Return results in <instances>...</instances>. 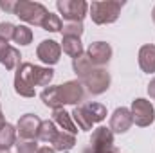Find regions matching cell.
<instances>
[{
    "instance_id": "cell-10",
    "label": "cell",
    "mask_w": 155,
    "mask_h": 153,
    "mask_svg": "<svg viewBox=\"0 0 155 153\" xmlns=\"http://www.w3.org/2000/svg\"><path fill=\"white\" fill-rule=\"evenodd\" d=\"M88 60L94 67H103L112 58V47L105 41H96L88 47Z\"/></svg>"
},
{
    "instance_id": "cell-9",
    "label": "cell",
    "mask_w": 155,
    "mask_h": 153,
    "mask_svg": "<svg viewBox=\"0 0 155 153\" xmlns=\"http://www.w3.org/2000/svg\"><path fill=\"white\" fill-rule=\"evenodd\" d=\"M40 124H41V121H40L38 115L25 114V115H22V117L18 119L16 133H18V135H20V139H24V141H33V139L36 141Z\"/></svg>"
},
{
    "instance_id": "cell-36",
    "label": "cell",
    "mask_w": 155,
    "mask_h": 153,
    "mask_svg": "<svg viewBox=\"0 0 155 153\" xmlns=\"http://www.w3.org/2000/svg\"><path fill=\"white\" fill-rule=\"evenodd\" d=\"M152 16H153V22H155V7H153V13H152Z\"/></svg>"
},
{
    "instance_id": "cell-26",
    "label": "cell",
    "mask_w": 155,
    "mask_h": 153,
    "mask_svg": "<svg viewBox=\"0 0 155 153\" xmlns=\"http://www.w3.org/2000/svg\"><path fill=\"white\" fill-rule=\"evenodd\" d=\"M61 34L63 36H74V38H79L83 34V24L81 22H69L61 27Z\"/></svg>"
},
{
    "instance_id": "cell-25",
    "label": "cell",
    "mask_w": 155,
    "mask_h": 153,
    "mask_svg": "<svg viewBox=\"0 0 155 153\" xmlns=\"http://www.w3.org/2000/svg\"><path fill=\"white\" fill-rule=\"evenodd\" d=\"M41 27L45 29V31H51V33H58V31H61V20H60V16L58 15H52V13H49L47 16H45V20H43V24H41Z\"/></svg>"
},
{
    "instance_id": "cell-30",
    "label": "cell",
    "mask_w": 155,
    "mask_h": 153,
    "mask_svg": "<svg viewBox=\"0 0 155 153\" xmlns=\"http://www.w3.org/2000/svg\"><path fill=\"white\" fill-rule=\"evenodd\" d=\"M15 4H16V2H7V0L4 2V0H0V7H2L4 11H9V13L15 11Z\"/></svg>"
},
{
    "instance_id": "cell-24",
    "label": "cell",
    "mask_w": 155,
    "mask_h": 153,
    "mask_svg": "<svg viewBox=\"0 0 155 153\" xmlns=\"http://www.w3.org/2000/svg\"><path fill=\"white\" fill-rule=\"evenodd\" d=\"M13 40L20 45H29L33 41V31L25 25H18L15 29V34H13Z\"/></svg>"
},
{
    "instance_id": "cell-11",
    "label": "cell",
    "mask_w": 155,
    "mask_h": 153,
    "mask_svg": "<svg viewBox=\"0 0 155 153\" xmlns=\"http://www.w3.org/2000/svg\"><path fill=\"white\" fill-rule=\"evenodd\" d=\"M36 54L45 65H56L60 61L61 47L54 40H43L38 45V49H36Z\"/></svg>"
},
{
    "instance_id": "cell-14",
    "label": "cell",
    "mask_w": 155,
    "mask_h": 153,
    "mask_svg": "<svg viewBox=\"0 0 155 153\" xmlns=\"http://www.w3.org/2000/svg\"><path fill=\"white\" fill-rule=\"evenodd\" d=\"M139 65L144 72H155V45H143L139 50Z\"/></svg>"
},
{
    "instance_id": "cell-33",
    "label": "cell",
    "mask_w": 155,
    "mask_h": 153,
    "mask_svg": "<svg viewBox=\"0 0 155 153\" xmlns=\"http://www.w3.org/2000/svg\"><path fill=\"white\" fill-rule=\"evenodd\" d=\"M38 153H56L54 148H49V146H43V148H40Z\"/></svg>"
},
{
    "instance_id": "cell-32",
    "label": "cell",
    "mask_w": 155,
    "mask_h": 153,
    "mask_svg": "<svg viewBox=\"0 0 155 153\" xmlns=\"http://www.w3.org/2000/svg\"><path fill=\"white\" fill-rule=\"evenodd\" d=\"M148 94H150V97L155 99V77L150 81V85H148Z\"/></svg>"
},
{
    "instance_id": "cell-34",
    "label": "cell",
    "mask_w": 155,
    "mask_h": 153,
    "mask_svg": "<svg viewBox=\"0 0 155 153\" xmlns=\"http://www.w3.org/2000/svg\"><path fill=\"white\" fill-rule=\"evenodd\" d=\"M5 124H7V122H5V119H4V115H2V110H0V130H2Z\"/></svg>"
},
{
    "instance_id": "cell-13",
    "label": "cell",
    "mask_w": 155,
    "mask_h": 153,
    "mask_svg": "<svg viewBox=\"0 0 155 153\" xmlns=\"http://www.w3.org/2000/svg\"><path fill=\"white\" fill-rule=\"evenodd\" d=\"M114 146V133L107 126H99L94 130L90 137V146L88 148H110Z\"/></svg>"
},
{
    "instance_id": "cell-5",
    "label": "cell",
    "mask_w": 155,
    "mask_h": 153,
    "mask_svg": "<svg viewBox=\"0 0 155 153\" xmlns=\"http://www.w3.org/2000/svg\"><path fill=\"white\" fill-rule=\"evenodd\" d=\"M81 83L87 86V90L90 92V94H103L107 88H108V85H110V74L105 70V69H101V67H94L88 74L85 77H81Z\"/></svg>"
},
{
    "instance_id": "cell-21",
    "label": "cell",
    "mask_w": 155,
    "mask_h": 153,
    "mask_svg": "<svg viewBox=\"0 0 155 153\" xmlns=\"http://www.w3.org/2000/svg\"><path fill=\"white\" fill-rule=\"evenodd\" d=\"M13 144H16V130L11 124H5L0 130V150H9Z\"/></svg>"
},
{
    "instance_id": "cell-12",
    "label": "cell",
    "mask_w": 155,
    "mask_h": 153,
    "mask_svg": "<svg viewBox=\"0 0 155 153\" xmlns=\"http://www.w3.org/2000/svg\"><path fill=\"white\" fill-rule=\"evenodd\" d=\"M134 124V117L128 108H116V112L110 117V130L116 133H124L130 130V126Z\"/></svg>"
},
{
    "instance_id": "cell-16",
    "label": "cell",
    "mask_w": 155,
    "mask_h": 153,
    "mask_svg": "<svg viewBox=\"0 0 155 153\" xmlns=\"http://www.w3.org/2000/svg\"><path fill=\"white\" fill-rule=\"evenodd\" d=\"M71 117H72V115L67 114L63 108L54 110V124H60V126L63 128V132H69V133L76 135V133H78V126L72 122V119H71Z\"/></svg>"
},
{
    "instance_id": "cell-20",
    "label": "cell",
    "mask_w": 155,
    "mask_h": 153,
    "mask_svg": "<svg viewBox=\"0 0 155 153\" xmlns=\"http://www.w3.org/2000/svg\"><path fill=\"white\" fill-rule=\"evenodd\" d=\"M72 67H74V70H76V74L79 76V79L81 77H85L92 69H94V65L90 63V60H88V54H81V56H78V58H74L72 60Z\"/></svg>"
},
{
    "instance_id": "cell-1",
    "label": "cell",
    "mask_w": 155,
    "mask_h": 153,
    "mask_svg": "<svg viewBox=\"0 0 155 153\" xmlns=\"http://www.w3.org/2000/svg\"><path fill=\"white\" fill-rule=\"evenodd\" d=\"M72 117L78 122L79 130H92V126L96 122H101L105 117H107V108L99 103H85V105H79L72 110Z\"/></svg>"
},
{
    "instance_id": "cell-6",
    "label": "cell",
    "mask_w": 155,
    "mask_h": 153,
    "mask_svg": "<svg viewBox=\"0 0 155 153\" xmlns=\"http://www.w3.org/2000/svg\"><path fill=\"white\" fill-rule=\"evenodd\" d=\"M58 11L63 15L65 20L69 22H81L87 15L88 4L83 0H58L56 2Z\"/></svg>"
},
{
    "instance_id": "cell-18",
    "label": "cell",
    "mask_w": 155,
    "mask_h": 153,
    "mask_svg": "<svg viewBox=\"0 0 155 153\" xmlns=\"http://www.w3.org/2000/svg\"><path fill=\"white\" fill-rule=\"evenodd\" d=\"M33 76H35V85L36 86H47L52 81V77H54V70L49 69V67H38V65H35Z\"/></svg>"
},
{
    "instance_id": "cell-35",
    "label": "cell",
    "mask_w": 155,
    "mask_h": 153,
    "mask_svg": "<svg viewBox=\"0 0 155 153\" xmlns=\"http://www.w3.org/2000/svg\"><path fill=\"white\" fill-rule=\"evenodd\" d=\"M0 153H9V150H0Z\"/></svg>"
},
{
    "instance_id": "cell-7",
    "label": "cell",
    "mask_w": 155,
    "mask_h": 153,
    "mask_svg": "<svg viewBox=\"0 0 155 153\" xmlns=\"http://www.w3.org/2000/svg\"><path fill=\"white\" fill-rule=\"evenodd\" d=\"M58 97H60L61 106L81 103L85 97V88L81 81H67L65 85H58Z\"/></svg>"
},
{
    "instance_id": "cell-23",
    "label": "cell",
    "mask_w": 155,
    "mask_h": 153,
    "mask_svg": "<svg viewBox=\"0 0 155 153\" xmlns=\"http://www.w3.org/2000/svg\"><path fill=\"white\" fill-rule=\"evenodd\" d=\"M20 52H18V49H15V47H11L9 45V49H7V52L4 54V58H2V65L7 69V70H13V69H18L20 67Z\"/></svg>"
},
{
    "instance_id": "cell-2",
    "label": "cell",
    "mask_w": 155,
    "mask_h": 153,
    "mask_svg": "<svg viewBox=\"0 0 155 153\" xmlns=\"http://www.w3.org/2000/svg\"><path fill=\"white\" fill-rule=\"evenodd\" d=\"M13 15H16L20 20H24L27 24H33V25H40L41 27V24H43L45 16L49 15V11L41 4H38V2H25V0H22V2L15 4Z\"/></svg>"
},
{
    "instance_id": "cell-31",
    "label": "cell",
    "mask_w": 155,
    "mask_h": 153,
    "mask_svg": "<svg viewBox=\"0 0 155 153\" xmlns=\"http://www.w3.org/2000/svg\"><path fill=\"white\" fill-rule=\"evenodd\" d=\"M7 49H9V45H7V41H4V40H0V61H2V58H4V54L7 52Z\"/></svg>"
},
{
    "instance_id": "cell-22",
    "label": "cell",
    "mask_w": 155,
    "mask_h": 153,
    "mask_svg": "<svg viewBox=\"0 0 155 153\" xmlns=\"http://www.w3.org/2000/svg\"><path fill=\"white\" fill-rule=\"evenodd\" d=\"M41 101H43V105H47V106H51L54 110L61 108V103H60V97H58V86H47V88H43Z\"/></svg>"
},
{
    "instance_id": "cell-15",
    "label": "cell",
    "mask_w": 155,
    "mask_h": 153,
    "mask_svg": "<svg viewBox=\"0 0 155 153\" xmlns=\"http://www.w3.org/2000/svg\"><path fill=\"white\" fill-rule=\"evenodd\" d=\"M51 144L54 146L56 151H67V150H71L76 144V135H72L69 132H60L58 130V133H56V137H54V141Z\"/></svg>"
},
{
    "instance_id": "cell-8",
    "label": "cell",
    "mask_w": 155,
    "mask_h": 153,
    "mask_svg": "<svg viewBox=\"0 0 155 153\" xmlns=\"http://www.w3.org/2000/svg\"><path fill=\"white\" fill-rule=\"evenodd\" d=\"M132 117L137 126H150L155 119V110L150 101L146 99H135L132 103Z\"/></svg>"
},
{
    "instance_id": "cell-19",
    "label": "cell",
    "mask_w": 155,
    "mask_h": 153,
    "mask_svg": "<svg viewBox=\"0 0 155 153\" xmlns=\"http://www.w3.org/2000/svg\"><path fill=\"white\" fill-rule=\"evenodd\" d=\"M56 133H58V130H56L54 121H41L36 139L38 141H43V142H52L54 137H56Z\"/></svg>"
},
{
    "instance_id": "cell-27",
    "label": "cell",
    "mask_w": 155,
    "mask_h": 153,
    "mask_svg": "<svg viewBox=\"0 0 155 153\" xmlns=\"http://www.w3.org/2000/svg\"><path fill=\"white\" fill-rule=\"evenodd\" d=\"M16 150L18 153H38V144L36 141H20L16 144Z\"/></svg>"
},
{
    "instance_id": "cell-29",
    "label": "cell",
    "mask_w": 155,
    "mask_h": 153,
    "mask_svg": "<svg viewBox=\"0 0 155 153\" xmlns=\"http://www.w3.org/2000/svg\"><path fill=\"white\" fill-rule=\"evenodd\" d=\"M85 153H121V151L116 150L114 146H110V148H88V150H85Z\"/></svg>"
},
{
    "instance_id": "cell-4",
    "label": "cell",
    "mask_w": 155,
    "mask_h": 153,
    "mask_svg": "<svg viewBox=\"0 0 155 153\" xmlns=\"http://www.w3.org/2000/svg\"><path fill=\"white\" fill-rule=\"evenodd\" d=\"M33 63H22L16 69V76H15V90L16 94L24 96V97H33L35 96V76H33Z\"/></svg>"
},
{
    "instance_id": "cell-17",
    "label": "cell",
    "mask_w": 155,
    "mask_h": 153,
    "mask_svg": "<svg viewBox=\"0 0 155 153\" xmlns=\"http://www.w3.org/2000/svg\"><path fill=\"white\" fill-rule=\"evenodd\" d=\"M61 50L69 56H72V60L83 54V45H81V40L74 38V36H63L61 41Z\"/></svg>"
},
{
    "instance_id": "cell-3",
    "label": "cell",
    "mask_w": 155,
    "mask_h": 153,
    "mask_svg": "<svg viewBox=\"0 0 155 153\" xmlns=\"http://www.w3.org/2000/svg\"><path fill=\"white\" fill-rule=\"evenodd\" d=\"M124 4L123 2H110V0H105V2H92L90 5V16L96 24L103 25V24H112L116 22L117 16H119V11Z\"/></svg>"
},
{
    "instance_id": "cell-28",
    "label": "cell",
    "mask_w": 155,
    "mask_h": 153,
    "mask_svg": "<svg viewBox=\"0 0 155 153\" xmlns=\"http://www.w3.org/2000/svg\"><path fill=\"white\" fill-rule=\"evenodd\" d=\"M15 29H16V27H15L13 24H9V22H2V24H0V40H4V41L13 40Z\"/></svg>"
}]
</instances>
